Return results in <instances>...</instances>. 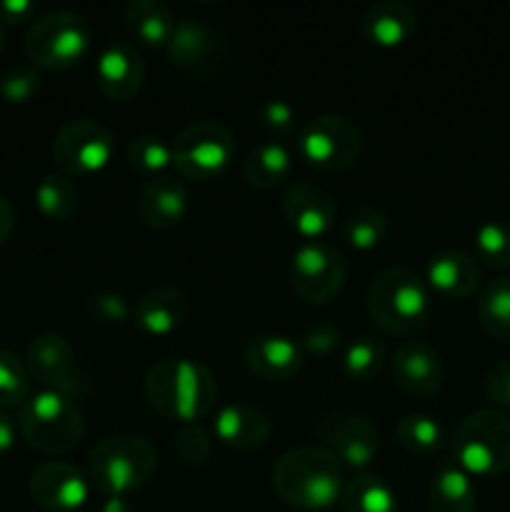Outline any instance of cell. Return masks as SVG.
<instances>
[{"label": "cell", "mask_w": 510, "mask_h": 512, "mask_svg": "<svg viewBox=\"0 0 510 512\" xmlns=\"http://www.w3.org/2000/svg\"><path fill=\"white\" fill-rule=\"evenodd\" d=\"M95 80L105 98L130 100L145 80V58L130 40L103 45L95 58Z\"/></svg>", "instance_id": "obj_18"}, {"label": "cell", "mask_w": 510, "mask_h": 512, "mask_svg": "<svg viewBox=\"0 0 510 512\" xmlns=\"http://www.w3.org/2000/svg\"><path fill=\"white\" fill-rule=\"evenodd\" d=\"M130 35L150 48H165L175 30V15L163 0H130L125 5Z\"/></svg>", "instance_id": "obj_26"}, {"label": "cell", "mask_w": 510, "mask_h": 512, "mask_svg": "<svg viewBox=\"0 0 510 512\" xmlns=\"http://www.w3.org/2000/svg\"><path fill=\"white\" fill-rule=\"evenodd\" d=\"M15 435H18L15 420L10 418L5 410H0V455H5V453H10V450H13Z\"/></svg>", "instance_id": "obj_44"}, {"label": "cell", "mask_w": 510, "mask_h": 512, "mask_svg": "<svg viewBox=\"0 0 510 512\" xmlns=\"http://www.w3.org/2000/svg\"><path fill=\"white\" fill-rule=\"evenodd\" d=\"M35 13V5L30 0H3L0 3V20L3 23H20Z\"/></svg>", "instance_id": "obj_43"}, {"label": "cell", "mask_w": 510, "mask_h": 512, "mask_svg": "<svg viewBox=\"0 0 510 512\" xmlns=\"http://www.w3.org/2000/svg\"><path fill=\"white\" fill-rule=\"evenodd\" d=\"M368 313L378 328L390 335L418 333L433 313V300L425 278L413 268L390 265L380 270L368 288Z\"/></svg>", "instance_id": "obj_3"}, {"label": "cell", "mask_w": 510, "mask_h": 512, "mask_svg": "<svg viewBox=\"0 0 510 512\" xmlns=\"http://www.w3.org/2000/svg\"><path fill=\"white\" fill-rule=\"evenodd\" d=\"M395 385L410 398H430L443 385V358L425 340H403L390 358Z\"/></svg>", "instance_id": "obj_17"}, {"label": "cell", "mask_w": 510, "mask_h": 512, "mask_svg": "<svg viewBox=\"0 0 510 512\" xmlns=\"http://www.w3.org/2000/svg\"><path fill=\"white\" fill-rule=\"evenodd\" d=\"M385 365V343L373 335H363V338L353 340L345 348L343 360H340V370L353 383H368L375 375L383 370Z\"/></svg>", "instance_id": "obj_33"}, {"label": "cell", "mask_w": 510, "mask_h": 512, "mask_svg": "<svg viewBox=\"0 0 510 512\" xmlns=\"http://www.w3.org/2000/svg\"><path fill=\"white\" fill-rule=\"evenodd\" d=\"M113 155L115 135L98 120H70L53 140V160L68 178L100 173L108 168Z\"/></svg>", "instance_id": "obj_11"}, {"label": "cell", "mask_w": 510, "mask_h": 512, "mask_svg": "<svg viewBox=\"0 0 510 512\" xmlns=\"http://www.w3.org/2000/svg\"><path fill=\"white\" fill-rule=\"evenodd\" d=\"M475 258L490 270H510V225L485 220L475 230Z\"/></svg>", "instance_id": "obj_34"}, {"label": "cell", "mask_w": 510, "mask_h": 512, "mask_svg": "<svg viewBox=\"0 0 510 512\" xmlns=\"http://www.w3.org/2000/svg\"><path fill=\"white\" fill-rule=\"evenodd\" d=\"M215 438L235 450H253L265 445L270 435V420L250 403H228L218 408L213 420Z\"/></svg>", "instance_id": "obj_23"}, {"label": "cell", "mask_w": 510, "mask_h": 512, "mask_svg": "<svg viewBox=\"0 0 510 512\" xmlns=\"http://www.w3.org/2000/svg\"><path fill=\"white\" fill-rule=\"evenodd\" d=\"M395 440L405 453L433 455L443 448L445 433L435 418L425 413H408L395 423Z\"/></svg>", "instance_id": "obj_31"}, {"label": "cell", "mask_w": 510, "mask_h": 512, "mask_svg": "<svg viewBox=\"0 0 510 512\" xmlns=\"http://www.w3.org/2000/svg\"><path fill=\"white\" fill-rule=\"evenodd\" d=\"M25 368L30 380H35L40 388L60 390L70 398H75L83 388V378L75 368L73 348L60 333H40L38 338L30 340Z\"/></svg>", "instance_id": "obj_15"}, {"label": "cell", "mask_w": 510, "mask_h": 512, "mask_svg": "<svg viewBox=\"0 0 510 512\" xmlns=\"http://www.w3.org/2000/svg\"><path fill=\"white\" fill-rule=\"evenodd\" d=\"M243 360L253 375L273 383L295 378L303 368V348L288 335L263 333L245 343Z\"/></svg>", "instance_id": "obj_20"}, {"label": "cell", "mask_w": 510, "mask_h": 512, "mask_svg": "<svg viewBox=\"0 0 510 512\" xmlns=\"http://www.w3.org/2000/svg\"><path fill=\"white\" fill-rule=\"evenodd\" d=\"M155 470L158 450L145 435H108L88 455V480L105 498H128L153 480Z\"/></svg>", "instance_id": "obj_4"}, {"label": "cell", "mask_w": 510, "mask_h": 512, "mask_svg": "<svg viewBox=\"0 0 510 512\" xmlns=\"http://www.w3.org/2000/svg\"><path fill=\"white\" fill-rule=\"evenodd\" d=\"M283 220L290 230L300 238V243L310 240H325L338 220V205L325 188L310 180L293 183L283 195Z\"/></svg>", "instance_id": "obj_14"}, {"label": "cell", "mask_w": 510, "mask_h": 512, "mask_svg": "<svg viewBox=\"0 0 510 512\" xmlns=\"http://www.w3.org/2000/svg\"><path fill=\"white\" fill-rule=\"evenodd\" d=\"M43 75L33 63H13L0 73V98L10 105L30 103L40 93Z\"/></svg>", "instance_id": "obj_37"}, {"label": "cell", "mask_w": 510, "mask_h": 512, "mask_svg": "<svg viewBox=\"0 0 510 512\" xmlns=\"http://www.w3.org/2000/svg\"><path fill=\"white\" fill-rule=\"evenodd\" d=\"M188 208V190H185L183 180L168 173L160 178H150L140 188L138 200H135L140 220L155 230L175 228L188 215Z\"/></svg>", "instance_id": "obj_21"}, {"label": "cell", "mask_w": 510, "mask_h": 512, "mask_svg": "<svg viewBox=\"0 0 510 512\" xmlns=\"http://www.w3.org/2000/svg\"><path fill=\"white\" fill-rule=\"evenodd\" d=\"M235 158V138L218 120H195L173 140V165L183 178L208 183L220 178Z\"/></svg>", "instance_id": "obj_9"}, {"label": "cell", "mask_w": 510, "mask_h": 512, "mask_svg": "<svg viewBox=\"0 0 510 512\" xmlns=\"http://www.w3.org/2000/svg\"><path fill=\"white\" fill-rule=\"evenodd\" d=\"M388 215L378 208V205H360L353 213L345 218L343 223V240L350 248L368 253L375 250L388 235Z\"/></svg>", "instance_id": "obj_32"}, {"label": "cell", "mask_w": 510, "mask_h": 512, "mask_svg": "<svg viewBox=\"0 0 510 512\" xmlns=\"http://www.w3.org/2000/svg\"><path fill=\"white\" fill-rule=\"evenodd\" d=\"M15 228V208L5 195H0V245L10 238Z\"/></svg>", "instance_id": "obj_45"}, {"label": "cell", "mask_w": 510, "mask_h": 512, "mask_svg": "<svg viewBox=\"0 0 510 512\" xmlns=\"http://www.w3.org/2000/svg\"><path fill=\"white\" fill-rule=\"evenodd\" d=\"M485 393L498 408H510V358L495 360L485 375Z\"/></svg>", "instance_id": "obj_42"}, {"label": "cell", "mask_w": 510, "mask_h": 512, "mask_svg": "<svg viewBox=\"0 0 510 512\" xmlns=\"http://www.w3.org/2000/svg\"><path fill=\"white\" fill-rule=\"evenodd\" d=\"M430 512H475L478 493L473 478L458 465H443L428 485Z\"/></svg>", "instance_id": "obj_25"}, {"label": "cell", "mask_w": 510, "mask_h": 512, "mask_svg": "<svg viewBox=\"0 0 510 512\" xmlns=\"http://www.w3.org/2000/svg\"><path fill=\"white\" fill-rule=\"evenodd\" d=\"M325 448L343 465L368 468L380 453V430L368 415L350 408H330L315 423Z\"/></svg>", "instance_id": "obj_12"}, {"label": "cell", "mask_w": 510, "mask_h": 512, "mask_svg": "<svg viewBox=\"0 0 510 512\" xmlns=\"http://www.w3.org/2000/svg\"><path fill=\"white\" fill-rule=\"evenodd\" d=\"M30 498L48 512H75L90 498L88 475L73 463L50 460L38 465L28 480Z\"/></svg>", "instance_id": "obj_16"}, {"label": "cell", "mask_w": 510, "mask_h": 512, "mask_svg": "<svg viewBox=\"0 0 510 512\" xmlns=\"http://www.w3.org/2000/svg\"><path fill=\"white\" fill-rule=\"evenodd\" d=\"M18 430L25 443L43 455L73 453L85 438V420L75 398L38 388L20 405Z\"/></svg>", "instance_id": "obj_5"}, {"label": "cell", "mask_w": 510, "mask_h": 512, "mask_svg": "<svg viewBox=\"0 0 510 512\" xmlns=\"http://www.w3.org/2000/svg\"><path fill=\"white\" fill-rule=\"evenodd\" d=\"M30 395V373L25 360L0 348V410L18 408Z\"/></svg>", "instance_id": "obj_36"}, {"label": "cell", "mask_w": 510, "mask_h": 512, "mask_svg": "<svg viewBox=\"0 0 510 512\" xmlns=\"http://www.w3.org/2000/svg\"><path fill=\"white\" fill-rule=\"evenodd\" d=\"M340 343H343V328L335 320H318L305 328L300 348L315 358H328L330 353L338 350Z\"/></svg>", "instance_id": "obj_41"}, {"label": "cell", "mask_w": 510, "mask_h": 512, "mask_svg": "<svg viewBox=\"0 0 510 512\" xmlns=\"http://www.w3.org/2000/svg\"><path fill=\"white\" fill-rule=\"evenodd\" d=\"M293 168V155L283 140H265L248 153L243 163V175L248 185L258 190H270L283 183Z\"/></svg>", "instance_id": "obj_27"}, {"label": "cell", "mask_w": 510, "mask_h": 512, "mask_svg": "<svg viewBox=\"0 0 510 512\" xmlns=\"http://www.w3.org/2000/svg\"><path fill=\"white\" fill-rule=\"evenodd\" d=\"M210 450H213V443L198 423L180 425L175 433V453L185 465H203L210 458Z\"/></svg>", "instance_id": "obj_40"}, {"label": "cell", "mask_w": 510, "mask_h": 512, "mask_svg": "<svg viewBox=\"0 0 510 512\" xmlns=\"http://www.w3.org/2000/svg\"><path fill=\"white\" fill-rule=\"evenodd\" d=\"M88 315L103 325H123L133 320L135 305L118 290H95L88 298Z\"/></svg>", "instance_id": "obj_38"}, {"label": "cell", "mask_w": 510, "mask_h": 512, "mask_svg": "<svg viewBox=\"0 0 510 512\" xmlns=\"http://www.w3.org/2000/svg\"><path fill=\"white\" fill-rule=\"evenodd\" d=\"M3 50H5V33L3 28H0V55H3Z\"/></svg>", "instance_id": "obj_47"}, {"label": "cell", "mask_w": 510, "mask_h": 512, "mask_svg": "<svg viewBox=\"0 0 510 512\" xmlns=\"http://www.w3.org/2000/svg\"><path fill=\"white\" fill-rule=\"evenodd\" d=\"M145 400L168 420L195 423L213 410L218 383L203 363L190 358H165L143 380Z\"/></svg>", "instance_id": "obj_2"}, {"label": "cell", "mask_w": 510, "mask_h": 512, "mask_svg": "<svg viewBox=\"0 0 510 512\" xmlns=\"http://www.w3.org/2000/svg\"><path fill=\"white\" fill-rule=\"evenodd\" d=\"M33 198L40 215H45L53 223H68L78 210V188H75L73 178H68L60 170L45 173L38 180Z\"/></svg>", "instance_id": "obj_30"}, {"label": "cell", "mask_w": 510, "mask_h": 512, "mask_svg": "<svg viewBox=\"0 0 510 512\" xmlns=\"http://www.w3.org/2000/svg\"><path fill=\"white\" fill-rule=\"evenodd\" d=\"M128 163L140 175L160 178L173 165V145L165 143L163 138H155V135H140V138L130 140Z\"/></svg>", "instance_id": "obj_35"}, {"label": "cell", "mask_w": 510, "mask_h": 512, "mask_svg": "<svg viewBox=\"0 0 510 512\" xmlns=\"http://www.w3.org/2000/svg\"><path fill=\"white\" fill-rule=\"evenodd\" d=\"M168 60L183 73L195 78H210L225 60V38L218 28L198 18L180 15L175 30L165 45Z\"/></svg>", "instance_id": "obj_13"}, {"label": "cell", "mask_w": 510, "mask_h": 512, "mask_svg": "<svg viewBox=\"0 0 510 512\" xmlns=\"http://www.w3.org/2000/svg\"><path fill=\"white\" fill-rule=\"evenodd\" d=\"M475 313L490 338L510 343V275H500L483 285Z\"/></svg>", "instance_id": "obj_29"}, {"label": "cell", "mask_w": 510, "mask_h": 512, "mask_svg": "<svg viewBox=\"0 0 510 512\" xmlns=\"http://www.w3.org/2000/svg\"><path fill=\"white\" fill-rule=\"evenodd\" d=\"M100 512H138L135 505L130 503V498H105V503L100 505Z\"/></svg>", "instance_id": "obj_46"}, {"label": "cell", "mask_w": 510, "mask_h": 512, "mask_svg": "<svg viewBox=\"0 0 510 512\" xmlns=\"http://www.w3.org/2000/svg\"><path fill=\"white\" fill-rule=\"evenodd\" d=\"M185 315H188V298L183 290L173 288V285H160V288L140 295V300L135 303L133 320L143 333L153 335V338H165L183 325Z\"/></svg>", "instance_id": "obj_24"}, {"label": "cell", "mask_w": 510, "mask_h": 512, "mask_svg": "<svg viewBox=\"0 0 510 512\" xmlns=\"http://www.w3.org/2000/svg\"><path fill=\"white\" fill-rule=\"evenodd\" d=\"M453 458L470 478H493L510 470V418L498 408L473 410L455 428Z\"/></svg>", "instance_id": "obj_6"}, {"label": "cell", "mask_w": 510, "mask_h": 512, "mask_svg": "<svg viewBox=\"0 0 510 512\" xmlns=\"http://www.w3.org/2000/svg\"><path fill=\"white\" fill-rule=\"evenodd\" d=\"M295 123H298V110H295L288 100H265V103L255 110V125L273 140H280L283 135L293 133Z\"/></svg>", "instance_id": "obj_39"}, {"label": "cell", "mask_w": 510, "mask_h": 512, "mask_svg": "<svg viewBox=\"0 0 510 512\" xmlns=\"http://www.w3.org/2000/svg\"><path fill=\"white\" fill-rule=\"evenodd\" d=\"M343 512H398V495L385 478L375 473H360L345 480Z\"/></svg>", "instance_id": "obj_28"}, {"label": "cell", "mask_w": 510, "mask_h": 512, "mask_svg": "<svg viewBox=\"0 0 510 512\" xmlns=\"http://www.w3.org/2000/svg\"><path fill=\"white\" fill-rule=\"evenodd\" d=\"M348 273V260L343 250L330 240L298 243L290 255V288L305 303H328L340 293Z\"/></svg>", "instance_id": "obj_10"}, {"label": "cell", "mask_w": 510, "mask_h": 512, "mask_svg": "<svg viewBox=\"0 0 510 512\" xmlns=\"http://www.w3.org/2000/svg\"><path fill=\"white\" fill-rule=\"evenodd\" d=\"M270 485L285 505L298 510H328L345 488L343 463L328 448H293L275 460Z\"/></svg>", "instance_id": "obj_1"}, {"label": "cell", "mask_w": 510, "mask_h": 512, "mask_svg": "<svg viewBox=\"0 0 510 512\" xmlns=\"http://www.w3.org/2000/svg\"><path fill=\"white\" fill-rule=\"evenodd\" d=\"M363 148V133L350 118L338 113H323L305 120L295 133V155L308 168L333 173L345 170L358 160Z\"/></svg>", "instance_id": "obj_8"}, {"label": "cell", "mask_w": 510, "mask_h": 512, "mask_svg": "<svg viewBox=\"0 0 510 512\" xmlns=\"http://www.w3.org/2000/svg\"><path fill=\"white\" fill-rule=\"evenodd\" d=\"M425 283L443 298L463 300L473 295L483 283V265L468 250H438L425 265Z\"/></svg>", "instance_id": "obj_19"}, {"label": "cell", "mask_w": 510, "mask_h": 512, "mask_svg": "<svg viewBox=\"0 0 510 512\" xmlns=\"http://www.w3.org/2000/svg\"><path fill=\"white\" fill-rule=\"evenodd\" d=\"M418 28V13L403 0H378L360 15V33L378 48H398Z\"/></svg>", "instance_id": "obj_22"}, {"label": "cell", "mask_w": 510, "mask_h": 512, "mask_svg": "<svg viewBox=\"0 0 510 512\" xmlns=\"http://www.w3.org/2000/svg\"><path fill=\"white\" fill-rule=\"evenodd\" d=\"M93 30L75 10H50L38 15L25 33V58L35 68L65 70L90 53Z\"/></svg>", "instance_id": "obj_7"}]
</instances>
